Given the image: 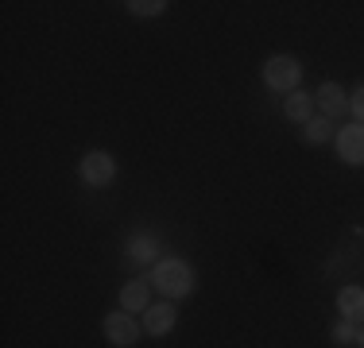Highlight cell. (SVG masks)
<instances>
[{
	"label": "cell",
	"mask_w": 364,
	"mask_h": 348,
	"mask_svg": "<svg viewBox=\"0 0 364 348\" xmlns=\"http://www.w3.org/2000/svg\"><path fill=\"white\" fill-rule=\"evenodd\" d=\"M329 337H333V344H357V325L341 317L333 329H329Z\"/></svg>",
	"instance_id": "cell-14"
},
{
	"label": "cell",
	"mask_w": 364,
	"mask_h": 348,
	"mask_svg": "<svg viewBox=\"0 0 364 348\" xmlns=\"http://www.w3.org/2000/svg\"><path fill=\"white\" fill-rule=\"evenodd\" d=\"M124 8L136 16V20H155V16L167 12V0H128Z\"/></svg>",
	"instance_id": "cell-12"
},
{
	"label": "cell",
	"mask_w": 364,
	"mask_h": 348,
	"mask_svg": "<svg viewBox=\"0 0 364 348\" xmlns=\"http://www.w3.org/2000/svg\"><path fill=\"white\" fill-rule=\"evenodd\" d=\"M337 155L349 167H364V124H349L337 132Z\"/></svg>",
	"instance_id": "cell-6"
},
{
	"label": "cell",
	"mask_w": 364,
	"mask_h": 348,
	"mask_svg": "<svg viewBox=\"0 0 364 348\" xmlns=\"http://www.w3.org/2000/svg\"><path fill=\"white\" fill-rule=\"evenodd\" d=\"M151 278H132V283L120 290V310L124 313H147V306H151Z\"/></svg>",
	"instance_id": "cell-7"
},
{
	"label": "cell",
	"mask_w": 364,
	"mask_h": 348,
	"mask_svg": "<svg viewBox=\"0 0 364 348\" xmlns=\"http://www.w3.org/2000/svg\"><path fill=\"white\" fill-rule=\"evenodd\" d=\"M77 178H82V186L90 190H105L117 182V159H112L109 151H90L82 163H77Z\"/></svg>",
	"instance_id": "cell-3"
},
{
	"label": "cell",
	"mask_w": 364,
	"mask_h": 348,
	"mask_svg": "<svg viewBox=\"0 0 364 348\" xmlns=\"http://www.w3.org/2000/svg\"><path fill=\"white\" fill-rule=\"evenodd\" d=\"M357 348H364V325H357Z\"/></svg>",
	"instance_id": "cell-16"
},
{
	"label": "cell",
	"mask_w": 364,
	"mask_h": 348,
	"mask_svg": "<svg viewBox=\"0 0 364 348\" xmlns=\"http://www.w3.org/2000/svg\"><path fill=\"white\" fill-rule=\"evenodd\" d=\"M302 139H306L310 147L329 143V139H333V120H329V116H314V120H306V124H302Z\"/></svg>",
	"instance_id": "cell-11"
},
{
	"label": "cell",
	"mask_w": 364,
	"mask_h": 348,
	"mask_svg": "<svg viewBox=\"0 0 364 348\" xmlns=\"http://www.w3.org/2000/svg\"><path fill=\"white\" fill-rule=\"evenodd\" d=\"M349 112L357 116V124H364V85H360V89L349 97Z\"/></svg>",
	"instance_id": "cell-15"
},
{
	"label": "cell",
	"mask_w": 364,
	"mask_h": 348,
	"mask_svg": "<svg viewBox=\"0 0 364 348\" xmlns=\"http://www.w3.org/2000/svg\"><path fill=\"white\" fill-rule=\"evenodd\" d=\"M314 104L322 109V116H329V120L341 116V112H349V97H345V89L337 82H326L322 89L314 93Z\"/></svg>",
	"instance_id": "cell-8"
},
{
	"label": "cell",
	"mask_w": 364,
	"mask_h": 348,
	"mask_svg": "<svg viewBox=\"0 0 364 348\" xmlns=\"http://www.w3.org/2000/svg\"><path fill=\"white\" fill-rule=\"evenodd\" d=\"M283 116L294 120V124H306V120H314V97L302 89L287 93V101H283Z\"/></svg>",
	"instance_id": "cell-10"
},
{
	"label": "cell",
	"mask_w": 364,
	"mask_h": 348,
	"mask_svg": "<svg viewBox=\"0 0 364 348\" xmlns=\"http://www.w3.org/2000/svg\"><path fill=\"white\" fill-rule=\"evenodd\" d=\"M101 329H105V341H109L112 348H132V344L144 337V325L132 317V313H124V310H112V313H105Z\"/></svg>",
	"instance_id": "cell-4"
},
{
	"label": "cell",
	"mask_w": 364,
	"mask_h": 348,
	"mask_svg": "<svg viewBox=\"0 0 364 348\" xmlns=\"http://www.w3.org/2000/svg\"><path fill=\"white\" fill-rule=\"evenodd\" d=\"M128 256H132V263H151V259H155V240L151 236H132Z\"/></svg>",
	"instance_id": "cell-13"
},
{
	"label": "cell",
	"mask_w": 364,
	"mask_h": 348,
	"mask_svg": "<svg viewBox=\"0 0 364 348\" xmlns=\"http://www.w3.org/2000/svg\"><path fill=\"white\" fill-rule=\"evenodd\" d=\"M175 325H178L175 302H155V306H147V313H144V333L147 337H167Z\"/></svg>",
	"instance_id": "cell-5"
},
{
	"label": "cell",
	"mask_w": 364,
	"mask_h": 348,
	"mask_svg": "<svg viewBox=\"0 0 364 348\" xmlns=\"http://www.w3.org/2000/svg\"><path fill=\"white\" fill-rule=\"evenodd\" d=\"M302 62L294 55H272L264 62V85L272 93H294L299 89V82H302Z\"/></svg>",
	"instance_id": "cell-2"
},
{
	"label": "cell",
	"mask_w": 364,
	"mask_h": 348,
	"mask_svg": "<svg viewBox=\"0 0 364 348\" xmlns=\"http://www.w3.org/2000/svg\"><path fill=\"white\" fill-rule=\"evenodd\" d=\"M337 310H341L345 321L364 325V286H341V294H337Z\"/></svg>",
	"instance_id": "cell-9"
},
{
	"label": "cell",
	"mask_w": 364,
	"mask_h": 348,
	"mask_svg": "<svg viewBox=\"0 0 364 348\" xmlns=\"http://www.w3.org/2000/svg\"><path fill=\"white\" fill-rule=\"evenodd\" d=\"M151 286L167 302L190 298V294H194V267H190L186 259H178V256H167V259H159V263L151 267Z\"/></svg>",
	"instance_id": "cell-1"
}]
</instances>
